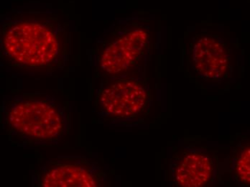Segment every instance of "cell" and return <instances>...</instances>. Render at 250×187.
Listing matches in <instances>:
<instances>
[{
  "mask_svg": "<svg viewBox=\"0 0 250 187\" xmlns=\"http://www.w3.org/2000/svg\"><path fill=\"white\" fill-rule=\"evenodd\" d=\"M4 112L7 133L26 144L55 141L65 131L63 114L43 96L23 94L9 102Z\"/></svg>",
  "mask_w": 250,
  "mask_h": 187,
  "instance_id": "obj_1",
  "label": "cell"
},
{
  "mask_svg": "<svg viewBox=\"0 0 250 187\" xmlns=\"http://www.w3.org/2000/svg\"><path fill=\"white\" fill-rule=\"evenodd\" d=\"M2 51L15 66L49 68L61 57L62 41L48 23L26 21L10 24L2 34Z\"/></svg>",
  "mask_w": 250,
  "mask_h": 187,
  "instance_id": "obj_2",
  "label": "cell"
},
{
  "mask_svg": "<svg viewBox=\"0 0 250 187\" xmlns=\"http://www.w3.org/2000/svg\"><path fill=\"white\" fill-rule=\"evenodd\" d=\"M146 86L138 81H114L101 91L98 104L101 112L113 119H129L141 115L150 103Z\"/></svg>",
  "mask_w": 250,
  "mask_h": 187,
  "instance_id": "obj_3",
  "label": "cell"
},
{
  "mask_svg": "<svg viewBox=\"0 0 250 187\" xmlns=\"http://www.w3.org/2000/svg\"><path fill=\"white\" fill-rule=\"evenodd\" d=\"M148 42V33L142 27L129 29L113 38L99 58L101 71L112 76L126 72L146 54Z\"/></svg>",
  "mask_w": 250,
  "mask_h": 187,
  "instance_id": "obj_4",
  "label": "cell"
},
{
  "mask_svg": "<svg viewBox=\"0 0 250 187\" xmlns=\"http://www.w3.org/2000/svg\"><path fill=\"white\" fill-rule=\"evenodd\" d=\"M102 180V171L86 161H53L38 173L42 187H98Z\"/></svg>",
  "mask_w": 250,
  "mask_h": 187,
  "instance_id": "obj_5",
  "label": "cell"
},
{
  "mask_svg": "<svg viewBox=\"0 0 250 187\" xmlns=\"http://www.w3.org/2000/svg\"><path fill=\"white\" fill-rule=\"evenodd\" d=\"M190 54L195 71L207 80H219L228 70V49L214 36L203 35L195 39Z\"/></svg>",
  "mask_w": 250,
  "mask_h": 187,
  "instance_id": "obj_6",
  "label": "cell"
},
{
  "mask_svg": "<svg viewBox=\"0 0 250 187\" xmlns=\"http://www.w3.org/2000/svg\"><path fill=\"white\" fill-rule=\"evenodd\" d=\"M214 164L209 155L202 152H188L175 162L173 179L183 187H201L210 183Z\"/></svg>",
  "mask_w": 250,
  "mask_h": 187,
  "instance_id": "obj_7",
  "label": "cell"
},
{
  "mask_svg": "<svg viewBox=\"0 0 250 187\" xmlns=\"http://www.w3.org/2000/svg\"><path fill=\"white\" fill-rule=\"evenodd\" d=\"M235 174L242 183L250 185V145L244 147L238 156Z\"/></svg>",
  "mask_w": 250,
  "mask_h": 187,
  "instance_id": "obj_8",
  "label": "cell"
}]
</instances>
